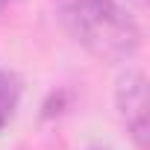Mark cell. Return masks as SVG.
<instances>
[{
    "label": "cell",
    "instance_id": "2",
    "mask_svg": "<svg viewBox=\"0 0 150 150\" xmlns=\"http://www.w3.org/2000/svg\"><path fill=\"white\" fill-rule=\"evenodd\" d=\"M118 112L129 129V135L135 138L138 147L147 144V132H150V118H147V80L144 74L129 71L118 86Z\"/></svg>",
    "mask_w": 150,
    "mask_h": 150
},
{
    "label": "cell",
    "instance_id": "3",
    "mask_svg": "<svg viewBox=\"0 0 150 150\" xmlns=\"http://www.w3.org/2000/svg\"><path fill=\"white\" fill-rule=\"evenodd\" d=\"M18 97H21V80L15 74H9V71H0V132L12 121Z\"/></svg>",
    "mask_w": 150,
    "mask_h": 150
},
{
    "label": "cell",
    "instance_id": "1",
    "mask_svg": "<svg viewBox=\"0 0 150 150\" xmlns=\"http://www.w3.org/2000/svg\"><path fill=\"white\" fill-rule=\"evenodd\" d=\"M59 21L86 50L118 62L138 50V24L118 0H56Z\"/></svg>",
    "mask_w": 150,
    "mask_h": 150
}]
</instances>
